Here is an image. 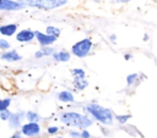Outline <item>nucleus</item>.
<instances>
[{
	"label": "nucleus",
	"mask_w": 157,
	"mask_h": 138,
	"mask_svg": "<svg viewBox=\"0 0 157 138\" xmlns=\"http://www.w3.org/2000/svg\"><path fill=\"white\" fill-rule=\"evenodd\" d=\"M59 120L61 123H64L69 127H75L77 129H86L93 123L92 118H90L87 115H82V114L75 112V111L63 112L59 116Z\"/></svg>",
	"instance_id": "f257e3e1"
},
{
	"label": "nucleus",
	"mask_w": 157,
	"mask_h": 138,
	"mask_svg": "<svg viewBox=\"0 0 157 138\" xmlns=\"http://www.w3.org/2000/svg\"><path fill=\"white\" fill-rule=\"evenodd\" d=\"M34 39V32L31 29H22L16 33V40L20 43H29Z\"/></svg>",
	"instance_id": "6e6552de"
},
{
	"label": "nucleus",
	"mask_w": 157,
	"mask_h": 138,
	"mask_svg": "<svg viewBox=\"0 0 157 138\" xmlns=\"http://www.w3.org/2000/svg\"><path fill=\"white\" fill-rule=\"evenodd\" d=\"M16 32H17V26L15 23H7V24L0 26V34H2L5 37H11Z\"/></svg>",
	"instance_id": "9b49d317"
},
{
	"label": "nucleus",
	"mask_w": 157,
	"mask_h": 138,
	"mask_svg": "<svg viewBox=\"0 0 157 138\" xmlns=\"http://www.w3.org/2000/svg\"><path fill=\"white\" fill-rule=\"evenodd\" d=\"M83 110L92 117L94 118L96 121L101 122L102 125H112L113 121H114V114L112 112L110 109L108 107H104V106H101L99 104L97 103H90L87 104Z\"/></svg>",
	"instance_id": "f03ea898"
},
{
	"label": "nucleus",
	"mask_w": 157,
	"mask_h": 138,
	"mask_svg": "<svg viewBox=\"0 0 157 138\" xmlns=\"http://www.w3.org/2000/svg\"><path fill=\"white\" fill-rule=\"evenodd\" d=\"M25 118L28 121V122H39L40 121V116H39V114L38 112H36V111H32V110H29V111H27L26 114H25Z\"/></svg>",
	"instance_id": "2eb2a0df"
},
{
	"label": "nucleus",
	"mask_w": 157,
	"mask_h": 138,
	"mask_svg": "<svg viewBox=\"0 0 157 138\" xmlns=\"http://www.w3.org/2000/svg\"><path fill=\"white\" fill-rule=\"evenodd\" d=\"M59 127H56V126H49L48 128H47V132H48V134H56L58 132H59Z\"/></svg>",
	"instance_id": "b1692460"
},
{
	"label": "nucleus",
	"mask_w": 157,
	"mask_h": 138,
	"mask_svg": "<svg viewBox=\"0 0 157 138\" xmlns=\"http://www.w3.org/2000/svg\"><path fill=\"white\" fill-rule=\"evenodd\" d=\"M25 5L13 0H0V11H16L22 9Z\"/></svg>",
	"instance_id": "0eeeda50"
},
{
	"label": "nucleus",
	"mask_w": 157,
	"mask_h": 138,
	"mask_svg": "<svg viewBox=\"0 0 157 138\" xmlns=\"http://www.w3.org/2000/svg\"><path fill=\"white\" fill-rule=\"evenodd\" d=\"M91 49H92V40L90 38H85L82 40L76 42L72 45L71 53L77 57H85V56H87L90 54Z\"/></svg>",
	"instance_id": "20e7f679"
},
{
	"label": "nucleus",
	"mask_w": 157,
	"mask_h": 138,
	"mask_svg": "<svg viewBox=\"0 0 157 138\" xmlns=\"http://www.w3.org/2000/svg\"><path fill=\"white\" fill-rule=\"evenodd\" d=\"M78 138H92V136H91V133L87 129H81Z\"/></svg>",
	"instance_id": "393cba45"
},
{
	"label": "nucleus",
	"mask_w": 157,
	"mask_h": 138,
	"mask_svg": "<svg viewBox=\"0 0 157 138\" xmlns=\"http://www.w3.org/2000/svg\"><path fill=\"white\" fill-rule=\"evenodd\" d=\"M117 1H119V2H128V1H130V0H117Z\"/></svg>",
	"instance_id": "c85d7f7f"
},
{
	"label": "nucleus",
	"mask_w": 157,
	"mask_h": 138,
	"mask_svg": "<svg viewBox=\"0 0 157 138\" xmlns=\"http://www.w3.org/2000/svg\"><path fill=\"white\" fill-rule=\"evenodd\" d=\"M17 2L22 5H28L33 6L37 9L42 10H50V9H56L67 2V0H16Z\"/></svg>",
	"instance_id": "7ed1b4c3"
},
{
	"label": "nucleus",
	"mask_w": 157,
	"mask_h": 138,
	"mask_svg": "<svg viewBox=\"0 0 157 138\" xmlns=\"http://www.w3.org/2000/svg\"><path fill=\"white\" fill-rule=\"evenodd\" d=\"M71 73L74 77H86V73L82 68H72Z\"/></svg>",
	"instance_id": "412c9836"
},
{
	"label": "nucleus",
	"mask_w": 157,
	"mask_h": 138,
	"mask_svg": "<svg viewBox=\"0 0 157 138\" xmlns=\"http://www.w3.org/2000/svg\"><path fill=\"white\" fill-rule=\"evenodd\" d=\"M40 132H42L40 125L37 122H27L25 125H21V128H20V133L28 138H34L39 136Z\"/></svg>",
	"instance_id": "39448f33"
},
{
	"label": "nucleus",
	"mask_w": 157,
	"mask_h": 138,
	"mask_svg": "<svg viewBox=\"0 0 157 138\" xmlns=\"http://www.w3.org/2000/svg\"><path fill=\"white\" fill-rule=\"evenodd\" d=\"M10 115H11V112H10L9 110H4V111L0 112V120H2V121H7L9 117H10Z\"/></svg>",
	"instance_id": "5701e85b"
},
{
	"label": "nucleus",
	"mask_w": 157,
	"mask_h": 138,
	"mask_svg": "<svg viewBox=\"0 0 157 138\" xmlns=\"http://www.w3.org/2000/svg\"><path fill=\"white\" fill-rule=\"evenodd\" d=\"M34 38L37 39V42L42 45V46H50L52 44H54L56 42V38L55 37H52L47 33H43V32H34Z\"/></svg>",
	"instance_id": "423d86ee"
},
{
	"label": "nucleus",
	"mask_w": 157,
	"mask_h": 138,
	"mask_svg": "<svg viewBox=\"0 0 157 138\" xmlns=\"http://www.w3.org/2000/svg\"><path fill=\"white\" fill-rule=\"evenodd\" d=\"M52 56L54 57V60H55V61L66 62V61H69V60H70V57H71V54H70L69 51H66V50H60V51H56V53H54Z\"/></svg>",
	"instance_id": "ddd939ff"
},
{
	"label": "nucleus",
	"mask_w": 157,
	"mask_h": 138,
	"mask_svg": "<svg viewBox=\"0 0 157 138\" xmlns=\"http://www.w3.org/2000/svg\"><path fill=\"white\" fill-rule=\"evenodd\" d=\"M69 136L71 138H78L80 137V131L78 129H71V131H69Z\"/></svg>",
	"instance_id": "a878e982"
},
{
	"label": "nucleus",
	"mask_w": 157,
	"mask_h": 138,
	"mask_svg": "<svg viewBox=\"0 0 157 138\" xmlns=\"http://www.w3.org/2000/svg\"><path fill=\"white\" fill-rule=\"evenodd\" d=\"M130 117H131V116L128 115V114H125V115H115V116H114V118H115L119 123H126Z\"/></svg>",
	"instance_id": "aec40b11"
},
{
	"label": "nucleus",
	"mask_w": 157,
	"mask_h": 138,
	"mask_svg": "<svg viewBox=\"0 0 157 138\" xmlns=\"http://www.w3.org/2000/svg\"><path fill=\"white\" fill-rule=\"evenodd\" d=\"M45 31H47L45 33H47V34H49V35H52V37L58 38V37L60 35V29H59V28H56V27H54V26H48Z\"/></svg>",
	"instance_id": "f3484780"
},
{
	"label": "nucleus",
	"mask_w": 157,
	"mask_h": 138,
	"mask_svg": "<svg viewBox=\"0 0 157 138\" xmlns=\"http://www.w3.org/2000/svg\"><path fill=\"white\" fill-rule=\"evenodd\" d=\"M22 59V56L16 51V50H6L2 55H1V60L7 61V62H15V61H20Z\"/></svg>",
	"instance_id": "9d476101"
},
{
	"label": "nucleus",
	"mask_w": 157,
	"mask_h": 138,
	"mask_svg": "<svg viewBox=\"0 0 157 138\" xmlns=\"http://www.w3.org/2000/svg\"><path fill=\"white\" fill-rule=\"evenodd\" d=\"M109 38H110V42H112V43H115V40H117V37H115L114 34H112Z\"/></svg>",
	"instance_id": "cd10ccee"
},
{
	"label": "nucleus",
	"mask_w": 157,
	"mask_h": 138,
	"mask_svg": "<svg viewBox=\"0 0 157 138\" xmlns=\"http://www.w3.org/2000/svg\"><path fill=\"white\" fill-rule=\"evenodd\" d=\"M137 79H139V74L137 73H131L126 77V83H128V85H132L134 83L137 82Z\"/></svg>",
	"instance_id": "6ab92c4d"
},
{
	"label": "nucleus",
	"mask_w": 157,
	"mask_h": 138,
	"mask_svg": "<svg viewBox=\"0 0 157 138\" xmlns=\"http://www.w3.org/2000/svg\"><path fill=\"white\" fill-rule=\"evenodd\" d=\"M23 112H15V114H11L10 117H9V127L10 128H18L21 126V122L23 120Z\"/></svg>",
	"instance_id": "1a4fd4ad"
},
{
	"label": "nucleus",
	"mask_w": 157,
	"mask_h": 138,
	"mask_svg": "<svg viewBox=\"0 0 157 138\" xmlns=\"http://www.w3.org/2000/svg\"><path fill=\"white\" fill-rule=\"evenodd\" d=\"M55 51H54V49L52 46H43L40 50H38L34 54V56L36 57H42V56H47V55H53Z\"/></svg>",
	"instance_id": "dca6fc26"
},
{
	"label": "nucleus",
	"mask_w": 157,
	"mask_h": 138,
	"mask_svg": "<svg viewBox=\"0 0 157 138\" xmlns=\"http://www.w3.org/2000/svg\"><path fill=\"white\" fill-rule=\"evenodd\" d=\"M72 83L77 90H83L88 87V81L86 79V77H74Z\"/></svg>",
	"instance_id": "4468645a"
},
{
	"label": "nucleus",
	"mask_w": 157,
	"mask_h": 138,
	"mask_svg": "<svg viewBox=\"0 0 157 138\" xmlns=\"http://www.w3.org/2000/svg\"><path fill=\"white\" fill-rule=\"evenodd\" d=\"M58 138H64V137H58Z\"/></svg>",
	"instance_id": "c756f323"
},
{
	"label": "nucleus",
	"mask_w": 157,
	"mask_h": 138,
	"mask_svg": "<svg viewBox=\"0 0 157 138\" xmlns=\"http://www.w3.org/2000/svg\"><path fill=\"white\" fill-rule=\"evenodd\" d=\"M22 137H23V136H22L20 132H16V133H13V134H12L10 138H22Z\"/></svg>",
	"instance_id": "bb28decb"
},
{
	"label": "nucleus",
	"mask_w": 157,
	"mask_h": 138,
	"mask_svg": "<svg viewBox=\"0 0 157 138\" xmlns=\"http://www.w3.org/2000/svg\"><path fill=\"white\" fill-rule=\"evenodd\" d=\"M56 96H58V100L59 101H63V103H74L75 101V98H74L72 92H70L67 89L59 92Z\"/></svg>",
	"instance_id": "f8f14e48"
},
{
	"label": "nucleus",
	"mask_w": 157,
	"mask_h": 138,
	"mask_svg": "<svg viewBox=\"0 0 157 138\" xmlns=\"http://www.w3.org/2000/svg\"><path fill=\"white\" fill-rule=\"evenodd\" d=\"M11 104V99L10 98H5V99H0V112L4 110H7L9 106Z\"/></svg>",
	"instance_id": "a211bd4d"
},
{
	"label": "nucleus",
	"mask_w": 157,
	"mask_h": 138,
	"mask_svg": "<svg viewBox=\"0 0 157 138\" xmlns=\"http://www.w3.org/2000/svg\"><path fill=\"white\" fill-rule=\"evenodd\" d=\"M0 49H1V50H7V49H10V43H9L6 39H4V38L0 39Z\"/></svg>",
	"instance_id": "4be33fe9"
}]
</instances>
